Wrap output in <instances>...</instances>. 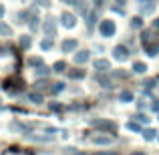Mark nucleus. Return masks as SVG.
I'll list each match as a JSON object with an SVG mask.
<instances>
[{
  "label": "nucleus",
  "instance_id": "nucleus-1",
  "mask_svg": "<svg viewBox=\"0 0 159 155\" xmlns=\"http://www.w3.org/2000/svg\"><path fill=\"white\" fill-rule=\"evenodd\" d=\"M141 44H143L145 52H147L149 57L159 54V40H157V36H155L153 30H143L141 32Z\"/></svg>",
  "mask_w": 159,
  "mask_h": 155
},
{
  "label": "nucleus",
  "instance_id": "nucleus-2",
  "mask_svg": "<svg viewBox=\"0 0 159 155\" xmlns=\"http://www.w3.org/2000/svg\"><path fill=\"white\" fill-rule=\"evenodd\" d=\"M22 85H24L22 79H20V77H14V79H6L2 87H4V91H8L10 95H16L20 89H22Z\"/></svg>",
  "mask_w": 159,
  "mask_h": 155
},
{
  "label": "nucleus",
  "instance_id": "nucleus-3",
  "mask_svg": "<svg viewBox=\"0 0 159 155\" xmlns=\"http://www.w3.org/2000/svg\"><path fill=\"white\" fill-rule=\"evenodd\" d=\"M99 30H101V36H105V39L113 36V34H115V30H117L115 20H111V18L103 20V22H101V26H99Z\"/></svg>",
  "mask_w": 159,
  "mask_h": 155
},
{
  "label": "nucleus",
  "instance_id": "nucleus-4",
  "mask_svg": "<svg viewBox=\"0 0 159 155\" xmlns=\"http://www.w3.org/2000/svg\"><path fill=\"white\" fill-rule=\"evenodd\" d=\"M89 123H91V127H95V129H103V131H115V123H113V121H109V119H91Z\"/></svg>",
  "mask_w": 159,
  "mask_h": 155
},
{
  "label": "nucleus",
  "instance_id": "nucleus-5",
  "mask_svg": "<svg viewBox=\"0 0 159 155\" xmlns=\"http://www.w3.org/2000/svg\"><path fill=\"white\" fill-rule=\"evenodd\" d=\"M43 28H44V34L47 36H54L57 34V20L52 16H47L44 22H43Z\"/></svg>",
  "mask_w": 159,
  "mask_h": 155
},
{
  "label": "nucleus",
  "instance_id": "nucleus-6",
  "mask_svg": "<svg viewBox=\"0 0 159 155\" xmlns=\"http://www.w3.org/2000/svg\"><path fill=\"white\" fill-rule=\"evenodd\" d=\"M113 57H115L117 61H127L129 58V48L125 47V44H117V47L113 48Z\"/></svg>",
  "mask_w": 159,
  "mask_h": 155
},
{
  "label": "nucleus",
  "instance_id": "nucleus-7",
  "mask_svg": "<svg viewBox=\"0 0 159 155\" xmlns=\"http://www.w3.org/2000/svg\"><path fill=\"white\" fill-rule=\"evenodd\" d=\"M61 22H62L65 28H73L75 24H77V16L70 14V12H62L61 14Z\"/></svg>",
  "mask_w": 159,
  "mask_h": 155
},
{
  "label": "nucleus",
  "instance_id": "nucleus-8",
  "mask_svg": "<svg viewBox=\"0 0 159 155\" xmlns=\"http://www.w3.org/2000/svg\"><path fill=\"white\" fill-rule=\"evenodd\" d=\"M77 39H66V40H62V44H61V51L62 52H73L75 48H77Z\"/></svg>",
  "mask_w": 159,
  "mask_h": 155
},
{
  "label": "nucleus",
  "instance_id": "nucleus-9",
  "mask_svg": "<svg viewBox=\"0 0 159 155\" xmlns=\"http://www.w3.org/2000/svg\"><path fill=\"white\" fill-rule=\"evenodd\" d=\"M91 58V51H79L75 52V65H85Z\"/></svg>",
  "mask_w": 159,
  "mask_h": 155
},
{
  "label": "nucleus",
  "instance_id": "nucleus-10",
  "mask_svg": "<svg viewBox=\"0 0 159 155\" xmlns=\"http://www.w3.org/2000/svg\"><path fill=\"white\" fill-rule=\"evenodd\" d=\"M91 141H93L95 145H109V143H113V137H109V135H93Z\"/></svg>",
  "mask_w": 159,
  "mask_h": 155
},
{
  "label": "nucleus",
  "instance_id": "nucleus-11",
  "mask_svg": "<svg viewBox=\"0 0 159 155\" xmlns=\"http://www.w3.org/2000/svg\"><path fill=\"white\" fill-rule=\"evenodd\" d=\"M93 69H97V71H101V73H103V71L111 69V62H109L107 58H97V61L93 62Z\"/></svg>",
  "mask_w": 159,
  "mask_h": 155
},
{
  "label": "nucleus",
  "instance_id": "nucleus-12",
  "mask_svg": "<svg viewBox=\"0 0 159 155\" xmlns=\"http://www.w3.org/2000/svg\"><path fill=\"white\" fill-rule=\"evenodd\" d=\"M153 8H155L153 0H151V2H141V6H139V12H141V14H151V12H153Z\"/></svg>",
  "mask_w": 159,
  "mask_h": 155
},
{
  "label": "nucleus",
  "instance_id": "nucleus-13",
  "mask_svg": "<svg viewBox=\"0 0 159 155\" xmlns=\"http://www.w3.org/2000/svg\"><path fill=\"white\" fill-rule=\"evenodd\" d=\"M141 133H143V139L145 141H153L157 137V131H155V129H145V131H141Z\"/></svg>",
  "mask_w": 159,
  "mask_h": 155
},
{
  "label": "nucleus",
  "instance_id": "nucleus-14",
  "mask_svg": "<svg viewBox=\"0 0 159 155\" xmlns=\"http://www.w3.org/2000/svg\"><path fill=\"white\" fill-rule=\"evenodd\" d=\"M133 71H135V73H139V75H143L145 71H147V65H145V62H141V61H137L135 65H133Z\"/></svg>",
  "mask_w": 159,
  "mask_h": 155
},
{
  "label": "nucleus",
  "instance_id": "nucleus-15",
  "mask_svg": "<svg viewBox=\"0 0 159 155\" xmlns=\"http://www.w3.org/2000/svg\"><path fill=\"white\" fill-rule=\"evenodd\" d=\"M28 101H32V103L39 105V103H43V101H44V97H43L40 93H28Z\"/></svg>",
  "mask_w": 159,
  "mask_h": 155
},
{
  "label": "nucleus",
  "instance_id": "nucleus-16",
  "mask_svg": "<svg viewBox=\"0 0 159 155\" xmlns=\"http://www.w3.org/2000/svg\"><path fill=\"white\" fill-rule=\"evenodd\" d=\"M119 99H121L123 103H131V101H133V93H131V91H123V93L119 95Z\"/></svg>",
  "mask_w": 159,
  "mask_h": 155
},
{
  "label": "nucleus",
  "instance_id": "nucleus-17",
  "mask_svg": "<svg viewBox=\"0 0 159 155\" xmlns=\"http://www.w3.org/2000/svg\"><path fill=\"white\" fill-rule=\"evenodd\" d=\"M28 65H30V66H40V65H44V61L40 57H30V58H28Z\"/></svg>",
  "mask_w": 159,
  "mask_h": 155
},
{
  "label": "nucleus",
  "instance_id": "nucleus-18",
  "mask_svg": "<svg viewBox=\"0 0 159 155\" xmlns=\"http://www.w3.org/2000/svg\"><path fill=\"white\" fill-rule=\"evenodd\" d=\"M0 34H4V36H10V34H12V28L8 26V24L0 22Z\"/></svg>",
  "mask_w": 159,
  "mask_h": 155
},
{
  "label": "nucleus",
  "instance_id": "nucleus-19",
  "mask_svg": "<svg viewBox=\"0 0 159 155\" xmlns=\"http://www.w3.org/2000/svg\"><path fill=\"white\" fill-rule=\"evenodd\" d=\"M70 79H83V77H85V71H83V69H75V71H70Z\"/></svg>",
  "mask_w": 159,
  "mask_h": 155
},
{
  "label": "nucleus",
  "instance_id": "nucleus-20",
  "mask_svg": "<svg viewBox=\"0 0 159 155\" xmlns=\"http://www.w3.org/2000/svg\"><path fill=\"white\" fill-rule=\"evenodd\" d=\"M51 91L52 93H61V91H65V83H52V87H51Z\"/></svg>",
  "mask_w": 159,
  "mask_h": 155
},
{
  "label": "nucleus",
  "instance_id": "nucleus-21",
  "mask_svg": "<svg viewBox=\"0 0 159 155\" xmlns=\"http://www.w3.org/2000/svg\"><path fill=\"white\" fill-rule=\"evenodd\" d=\"M73 6L77 8V10L81 12V14H83V12H87V2H85V0H79L77 4H73Z\"/></svg>",
  "mask_w": 159,
  "mask_h": 155
},
{
  "label": "nucleus",
  "instance_id": "nucleus-22",
  "mask_svg": "<svg viewBox=\"0 0 159 155\" xmlns=\"http://www.w3.org/2000/svg\"><path fill=\"white\" fill-rule=\"evenodd\" d=\"M30 44H32L30 36H22V39H20V47L22 48H30Z\"/></svg>",
  "mask_w": 159,
  "mask_h": 155
},
{
  "label": "nucleus",
  "instance_id": "nucleus-23",
  "mask_svg": "<svg viewBox=\"0 0 159 155\" xmlns=\"http://www.w3.org/2000/svg\"><path fill=\"white\" fill-rule=\"evenodd\" d=\"M66 69V62H62V61H58V62H54V73H62V71Z\"/></svg>",
  "mask_w": 159,
  "mask_h": 155
},
{
  "label": "nucleus",
  "instance_id": "nucleus-24",
  "mask_svg": "<svg viewBox=\"0 0 159 155\" xmlns=\"http://www.w3.org/2000/svg\"><path fill=\"white\" fill-rule=\"evenodd\" d=\"M48 73H51V71H48L44 65H40L39 69H36V75H39V77H44V79H47V75H48Z\"/></svg>",
  "mask_w": 159,
  "mask_h": 155
},
{
  "label": "nucleus",
  "instance_id": "nucleus-25",
  "mask_svg": "<svg viewBox=\"0 0 159 155\" xmlns=\"http://www.w3.org/2000/svg\"><path fill=\"white\" fill-rule=\"evenodd\" d=\"M30 30H36V28H39V18H36V14L34 12H30Z\"/></svg>",
  "mask_w": 159,
  "mask_h": 155
},
{
  "label": "nucleus",
  "instance_id": "nucleus-26",
  "mask_svg": "<svg viewBox=\"0 0 159 155\" xmlns=\"http://www.w3.org/2000/svg\"><path fill=\"white\" fill-rule=\"evenodd\" d=\"M131 26H133V28H141V26H143V20H141V16L131 18Z\"/></svg>",
  "mask_w": 159,
  "mask_h": 155
},
{
  "label": "nucleus",
  "instance_id": "nucleus-27",
  "mask_svg": "<svg viewBox=\"0 0 159 155\" xmlns=\"http://www.w3.org/2000/svg\"><path fill=\"white\" fill-rule=\"evenodd\" d=\"M40 48H43V51H51V48H52V39L43 40V43H40Z\"/></svg>",
  "mask_w": 159,
  "mask_h": 155
},
{
  "label": "nucleus",
  "instance_id": "nucleus-28",
  "mask_svg": "<svg viewBox=\"0 0 159 155\" xmlns=\"http://www.w3.org/2000/svg\"><path fill=\"white\" fill-rule=\"evenodd\" d=\"M97 81H99V83H101V85H103V87H113V85H111V79H107V77H103V75H99V77H97Z\"/></svg>",
  "mask_w": 159,
  "mask_h": 155
},
{
  "label": "nucleus",
  "instance_id": "nucleus-29",
  "mask_svg": "<svg viewBox=\"0 0 159 155\" xmlns=\"http://www.w3.org/2000/svg\"><path fill=\"white\" fill-rule=\"evenodd\" d=\"M10 129H16V131H26V129H24V125H20L18 121H14V123H10Z\"/></svg>",
  "mask_w": 159,
  "mask_h": 155
},
{
  "label": "nucleus",
  "instance_id": "nucleus-30",
  "mask_svg": "<svg viewBox=\"0 0 159 155\" xmlns=\"http://www.w3.org/2000/svg\"><path fill=\"white\" fill-rule=\"evenodd\" d=\"M47 85H48V83L47 81H36V89H39V91H43V89H47Z\"/></svg>",
  "mask_w": 159,
  "mask_h": 155
},
{
  "label": "nucleus",
  "instance_id": "nucleus-31",
  "mask_svg": "<svg viewBox=\"0 0 159 155\" xmlns=\"http://www.w3.org/2000/svg\"><path fill=\"white\" fill-rule=\"evenodd\" d=\"M127 129H131V131H141V125H137V123H127Z\"/></svg>",
  "mask_w": 159,
  "mask_h": 155
},
{
  "label": "nucleus",
  "instance_id": "nucleus-32",
  "mask_svg": "<svg viewBox=\"0 0 159 155\" xmlns=\"http://www.w3.org/2000/svg\"><path fill=\"white\" fill-rule=\"evenodd\" d=\"M36 4H39V6H44V8H48L51 6V0H34Z\"/></svg>",
  "mask_w": 159,
  "mask_h": 155
},
{
  "label": "nucleus",
  "instance_id": "nucleus-33",
  "mask_svg": "<svg viewBox=\"0 0 159 155\" xmlns=\"http://www.w3.org/2000/svg\"><path fill=\"white\" fill-rule=\"evenodd\" d=\"M95 20H97V12H91V14H89V26H93Z\"/></svg>",
  "mask_w": 159,
  "mask_h": 155
},
{
  "label": "nucleus",
  "instance_id": "nucleus-34",
  "mask_svg": "<svg viewBox=\"0 0 159 155\" xmlns=\"http://www.w3.org/2000/svg\"><path fill=\"white\" fill-rule=\"evenodd\" d=\"M113 75L119 79H127V73H123V71H113Z\"/></svg>",
  "mask_w": 159,
  "mask_h": 155
},
{
  "label": "nucleus",
  "instance_id": "nucleus-35",
  "mask_svg": "<svg viewBox=\"0 0 159 155\" xmlns=\"http://www.w3.org/2000/svg\"><path fill=\"white\" fill-rule=\"evenodd\" d=\"M137 121H139V123H145V125H147V123H149V117H145V115H137Z\"/></svg>",
  "mask_w": 159,
  "mask_h": 155
},
{
  "label": "nucleus",
  "instance_id": "nucleus-36",
  "mask_svg": "<svg viewBox=\"0 0 159 155\" xmlns=\"http://www.w3.org/2000/svg\"><path fill=\"white\" fill-rule=\"evenodd\" d=\"M143 85H145V89H151V87L155 85V81H153V79H147V81H145Z\"/></svg>",
  "mask_w": 159,
  "mask_h": 155
},
{
  "label": "nucleus",
  "instance_id": "nucleus-37",
  "mask_svg": "<svg viewBox=\"0 0 159 155\" xmlns=\"http://www.w3.org/2000/svg\"><path fill=\"white\" fill-rule=\"evenodd\" d=\"M66 153H69V155H85V153H81V151H75V149H66Z\"/></svg>",
  "mask_w": 159,
  "mask_h": 155
},
{
  "label": "nucleus",
  "instance_id": "nucleus-38",
  "mask_svg": "<svg viewBox=\"0 0 159 155\" xmlns=\"http://www.w3.org/2000/svg\"><path fill=\"white\" fill-rule=\"evenodd\" d=\"M93 155H117V153H113V151H99V153H93Z\"/></svg>",
  "mask_w": 159,
  "mask_h": 155
},
{
  "label": "nucleus",
  "instance_id": "nucleus-39",
  "mask_svg": "<svg viewBox=\"0 0 159 155\" xmlns=\"http://www.w3.org/2000/svg\"><path fill=\"white\" fill-rule=\"evenodd\" d=\"M151 107H153V111H159V101H155V103L151 105Z\"/></svg>",
  "mask_w": 159,
  "mask_h": 155
},
{
  "label": "nucleus",
  "instance_id": "nucleus-40",
  "mask_svg": "<svg viewBox=\"0 0 159 155\" xmlns=\"http://www.w3.org/2000/svg\"><path fill=\"white\" fill-rule=\"evenodd\" d=\"M125 2H127V0H117V4H119V6H125Z\"/></svg>",
  "mask_w": 159,
  "mask_h": 155
},
{
  "label": "nucleus",
  "instance_id": "nucleus-41",
  "mask_svg": "<svg viewBox=\"0 0 159 155\" xmlns=\"http://www.w3.org/2000/svg\"><path fill=\"white\" fill-rule=\"evenodd\" d=\"M2 16H4V6L0 4V18H2Z\"/></svg>",
  "mask_w": 159,
  "mask_h": 155
},
{
  "label": "nucleus",
  "instance_id": "nucleus-42",
  "mask_svg": "<svg viewBox=\"0 0 159 155\" xmlns=\"http://www.w3.org/2000/svg\"><path fill=\"white\" fill-rule=\"evenodd\" d=\"M65 2H66V4H77L79 0H65Z\"/></svg>",
  "mask_w": 159,
  "mask_h": 155
},
{
  "label": "nucleus",
  "instance_id": "nucleus-43",
  "mask_svg": "<svg viewBox=\"0 0 159 155\" xmlns=\"http://www.w3.org/2000/svg\"><path fill=\"white\" fill-rule=\"evenodd\" d=\"M153 28H159V18L155 20V22H153Z\"/></svg>",
  "mask_w": 159,
  "mask_h": 155
},
{
  "label": "nucleus",
  "instance_id": "nucleus-44",
  "mask_svg": "<svg viewBox=\"0 0 159 155\" xmlns=\"http://www.w3.org/2000/svg\"><path fill=\"white\" fill-rule=\"evenodd\" d=\"M0 54H6V52H4V48H2V47H0Z\"/></svg>",
  "mask_w": 159,
  "mask_h": 155
},
{
  "label": "nucleus",
  "instance_id": "nucleus-45",
  "mask_svg": "<svg viewBox=\"0 0 159 155\" xmlns=\"http://www.w3.org/2000/svg\"><path fill=\"white\" fill-rule=\"evenodd\" d=\"M139 2H151V0H139Z\"/></svg>",
  "mask_w": 159,
  "mask_h": 155
},
{
  "label": "nucleus",
  "instance_id": "nucleus-46",
  "mask_svg": "<svg viewBox=\"0 0 159 155\" xmlns=\"http://www.w3.org/2000/svg\"><path fill=\"white\" fill-rule=\"evenodd\" d=\"M133 155H143V153H133Z\"/></svg>",
  "mask_w": 159,
  "mask_h": 155
}]
</instances>
